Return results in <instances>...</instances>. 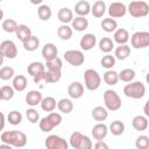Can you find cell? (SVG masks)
<instances>
[{
  "mask_svg": "<svg viewBox=\"0 0 149 149\" xmlns=\"http://www.w3.org/2000/svg\"><path fill=\"white\" fill-rule=\"evenodd\" d=\"M33 78H34V83H36V84H38V83H41V81H44V79H45V70H44L43 72H41V73L34 76Z\"/></svg>",
  "mask_w": 149,
  "mask_h": 149,
  "instance_id": "50",
  "label": "cell"
},
{
  "mask_svg": "<svg viewBox=\"0 0 149 149\" xmlns=\"http://www.w3.org/2000/svg\"><path fill=\"white\" fill-rule=\"evenodd\" d=\"M42 57L45 59V62L47 61H51V59H54V58H56L57 57V55H58V49H57V47L54 44V43H45L44 45H43V48H42Z\"/></svg>",
  "mask_w": 149,
  "mask_h": 149,
  "instance_id": "13",
  "label": "cell"
},
{
  "mask_svg": "<svg viewBox=\"0 0 149 149\" xmlns=\"http://www.w3.org/2000/svg\"><path fill=\"white\" fill-rule=\"evenodd\" d=\"M123 93L132 99H142L146 94V85L142 81H129L123 87Z\"/></svg>",
  "mask_w": 149,
  "mask_h": 149,
  "instance_id": "2",
  "label": "cell"
},
{
  "mask_svg": "<svg viewBox=\"0 0 149 149\" xmlns=\"http://www.w3.org/2000/svg\"><path fill=\"white\" fill-rule=\"evenodd\" d=\"M42 98H43V97H42V93H41L40 91H37V90H31V91H29V92L26 94V102H27V105L34 107V106L40 105Z\"/></svg>",
  "mask_w": 149,
  "mask_h": 149,
  "instance_id": "15",
  "label": "cell"
},
{
  "mask_svg": "<svg viewBox=\"0 0 149 149\" xmlns=\"http://www.w3.org/2000/svg\"><path fill=\"white\" fill-rule=\"evenodd\" d=\"M101 28L102 30H105L106 33H113L116 28H118V22L112 19V17H107V19H104L101 21Z\"/></svg>",
  "mask_w": 149,
  "mask_h": 149,
  "instance_id": "36",
  "label": "cell"
},
{
  "mask_svg": "<svg viewBox=\"0 0 149 149\" xmlns=\"http://www.w3.org/2000/svg\"><path fill=\"white\" fill-rule=\"evenodd\" d=\"M56 107L58 108L59 112H62V113H64V114H69V113H71L72 109H73V104H72V101H71L70 99L63 98V99H61V100L57 102V106H56Z\"/></svg>",
  "mask_w": 149,
  "mask_h": 149,
  "instance_id": "29",
  "label": "cell"
},
{
  "mask_svg": "<svg viewBox=\"0 0 149 149\" xmlns=\"http://www.w3.org/2000/svg\"><path fill=\"white\" fill-rule=\"evenodd\" d=\"M115 62H116V59H115L114 56H112V55H109V54H106V55L101 58L100 64H101L102 68L109 70V69H112V68L115 65Z\"/></svg>",
  "mask_w": 149,
  "mask_h": 149,
  "instance_id": "40",
  "label": "cell"
},
{
  "mask_svg": "<svg viewBox=\"0 0 149 149\" xmlns=\"http://www.w3.org/2000/svg\"><path fill=\"white\" fill-rule=\"evenodd\" d=\"M7 121L13 126H17L22 121V114L19 111H12L7 115Z\"/></svg>",
  "mask_w": 149,
  "mask_h": 149,
  "instance_id": "39",
  "label": "cell"
},
{
  "mask_svg": "<svg viewBox=\"0 0 149 149\" xmlns=\"http://www.w3.org/2000/svg\"><path fill=\"white\" fill-rule=\"evenodd\" d=\"M2 100V98H1V91H0V101Z\"/></svg>",
  "mask_w": 149,
  "mask_h": 149,
  "instance_id": "58",
  "label": "cell"
},
{
  "mask_svg": "<svg viewBox=\"0 0 149 149\" xmlns=\"http://www.w3.org/2000/svg\"><path fill=\"white\" fill-rule=\"evenodd\" d=\"M83 139V134L80 132H73L71 135H70V139H69V143L72 148L74 149H79V144H80V141Z\"/></svg>",
  "mask_w": 149,
  "mask_h": 149,
  "instance_id": "41",
  "label": "cell"
},
{
  "mask_svg": "<svg viewBox=\"0 0 149 149\" xmlns=\"http://www.w3.org/2000/svg\"><path fill=\"white\" fill-rule=\"evenodd\" d=\"M62 77V70H57V69H47L45 70V79L44 83L47 84H54L59 81Z\"/></svg>",
  "mask_w": 149,
  "mask_h": 149,
  "instance_id": "19",
  "label": "cell"
},
{
  "mask_svg": "<svg viewBox=\"0 0 149 149\" xmlns=\"http://www.w3.org/2000/svg\"><path fill=\"white\" fill-rule=\"evenodd\" d=\"M84 83H85V87L88 91H95V90H98L100 87L101 77L95 70L87 69L84 72Z\"/></svg>",
  "mask_w": 149,
  "mask_h": 149,
  "instance_id": "3",
  "label": "cell"
},
{
  "mask_svg": "<svg viewBox=\"0 0 149 149\" xmlns=\"http://www.w3.org/2000/svg\"><path fill=\"white\" fill-rule=\"evenodd\" d=\"M109 132L114 136H119V135L123 134V132H125V123L122 121H120V120L112 121V123L109 125Z\"/></svg>",
  "mask_w": 149,
  "mask_h": 149,
  "instance_id": "35",
  "label": "cell"
},
{
  "mask_svg": "<svg viewBox=\"0 0 149 149\" xmlns=\"http://www.w3.org/2000/svg\"><path fill=\"white\" fill-rule=\"evenodd\" d=\"M22 44H23V48L26 51H35L40 47V40L37 36L31 34L29 37H27L24 41H22Z\"/></svg>",
  "mask_w": 149,
  "mask_h": 149,
  "instance_id": "21",
  "label": "cell"
},
{
  "mask_svg": "<svg viewBox=\"0 0 149 149\" xmlns=\"http://www.w3.org/2000/svg\"><path fill=\"white\" fill-rule=\"evenodd\" d=\"M17 26H19L17 22H16L15 20H13V19H6V20L2 22V24H1L2 29H3L6 33H9V34L15 33L16 29H17Z\"/></svg>",
  "mask_w": 149,
  "mask_h": 149,
  "instance_id": "38",
  "label": "cell"
},
{
  "mask_svg": "<svg viewBox=\"0 0 149 149\" xmlns=\"http://www.w3.org/2000/svg\"><path fill=\"white\" fill-rule=\"evenodd\" d=\"M132 126L137 132H143L148 128V119L146 115H136L132 120Z\"/></svg>",
  "mask_w": 149,
  "mask_h": 149,
  "instance_id": "16",
  "label": "cell"
},
{
  "mask_svg": "<svg viewBox=\"0 0 149 149\" xmlns=\"http://www.w3.org/2000/svg\"><path fill=\"white\" fill-rule=\"evenodd\" d=\"M40 105H41V108L43 111H45V112H52L56 108L57 102H56V100H55L54 97H45V98H42Z\"/></svg>",
  "mask_w": 149,
  "mask_h": 149,
  "instance_id": "28",
  "label": "cell"
},
{
  "mask_svg": "<svg viewBox=\"0 0 149 149\" xmlns=\"http://www.w3.org/2000/svg\"><path fill=\"white\" fill-rule=\"evenodd\" d=\"M127 13V6L123 2H119V1H114L109 5L108 7V15L112 19H119V17H123Z\"/></svg>",
  "mask_w": 149,
  "mask_h": 149,
  "instance_id": "10",
  "label": "cell"
},
{
  "mask_svg": "<svg viewBox=\"0 0 149 149\" xmlns=\"http://www.w3.org/2000/svg\"><path fill=\"white\" fill-rule=\"evenodd\" d=\"M132 47L135 49H143L149 45V33L148 31H136L130 37Z\"/></svg>",
  "mask_w": 149,
  "mask_h": 149,
  "instance_id": "6",
  "label": "cell"
},
{
  "mask_svg": "<svg viewBox=\"0 0 149 149\" xmlns=\"http://www.w3.org/2000/svg\"><path fill=\"white\" fill-rule=\"evenodd\" d=\"M127 12L133 17H144L149 14V5L146 1H132L128 7Z\"/></svg>",
  "mask_w": 149,
  "mask_h": 149,
  "instance_id": "5",
  "label": "cell"
},
{
  "mask_svg": "<svg viewBox=\"0 0 149 149\" xmlns=\"http://www.w3.org/2000/svg\"><path fill=\"white\" fill-rule=\"evenodd\" d=\"M45 70V65L43 64V63H41V62H31L28 66H27V72H28V74H30L31 77H34V76H36V74H38V73H41V72H43Z\"/></svg>",
  "mask_w": 149,
  "mask_h": 149,
  "instance_id": "27",
  "label": "cell"
},
{
  "mask_svg": "<svg viewBox=\"0 0 149 149\" xmlns=\"http://www.w3.org/2000/svg\"><path fill=\"white\" fill-rule=\"evenodd\" d=\"M14 69L12 66H2L0 68V79L1 80H9L14 77Z\"/></svg>",
  "mask_w": 149,
  "mask_h": 149,
  "instance_id": "42",
  "label": "cell"
},
{
  "mask_svg": "<svg viewBox=\"0 0 149 149\" xmlns=\"http://www.w3.org/2000/svg\"><path fill=\"white\" fill-rule=\"evenodd\" d=\"M27 135L19 130H6L1 133V142L8 143L15 148H22L27 144Z\"/></svg>",
  "mask_w": 149,
  "mask_h": 149,
  "instance_id": "1",
  "label": "cell"
},
{
  "mask_svg": "<svg viewBox=\"0 0 149 149\" xmlns=\"http://www.w3.org/2000/svg\"><path fill=\"white\" fill-rule=\"evenodd\" d=\"M113 41L118 44H127V42L129 41V33L127 29L125 28H119L114 30V35H113Z\"/></svg>",
  "mask_w": 149,
  "mask_h": 149,
  "instance_id": "18",
  "label": "cell"
},
{
  "mask_svg": "<svg viewBox=\"0 0 149 149\" xmlns=\"http://www.w3.org/2000/svg\"><path fill=\"white\" fill-rule=\"evenodd\" d=\"M144 114H146V116L149 115V111H148V101H147L146 105H144Z\"/></svg>",
  "mask_w": 149,
  "mask_h": 149,
  "instance_id": "55",
  "label": "cell"
},
{
  "mask_svg": "<svg viewBox=\"0 0 149 149\" xmlns=\"http://www.w3.org/2000/svg\"><path fill=\"white\" fill-rule=\"evenodd\" d=\"M91 133H92V136L94 140H104L107 136L108 127L102 122H98L95 126H93Z\"/></svg>",
  "mask_w": 149,
  "mask_h": 149,
  "instance_id": "14",
  "label": "cell"
},
{
  "mask_svg": "<svg viewBox=\"0 0 149 149\" xmlns=\"http://www.w3.org/2000/svg\"><path fill=\"white\" fill-rule=\"evenodd\" d=\"M118 76H119V80L129 83L133 81V79L135 78V71L133 69H123L118 73Z\"/></svg>",
  "mask_w": 149,
  "mask_h": 149,
  "instance_id": "37",
  "label": "cell"
},
{
  "mask_svg": "<svg viewBox=\"0 0 149 149\" xmlns=\"http://www.w3.org/2000/svg\"><path fill=\"white\" fill-rule=\"evenodd\" d=\"M68 94L72 99H79L84 95V86L80 81H73L68 87Z\"/></svg>",
  "mask_w": 149,
  "mask_h": 149,
  "instance_id": "12",
  "label": "cell"
},
{
  "mask_svg": "<svg viewBox=\"0 0 149 149\" xmlns=\"http://www.w3.org/2000/svg\"><path fill=\"white\" fill-rule=\"evenodd\" d=\"M0 91H1V98H2V100H10V99H13V97H14V88H13V86H9V85H3L1 88H0Z\"/></svg>",
  "mask_w": 149,
  "mask_h": 149,
  "instance_id": "43",
  "label": "cell"
},
{
  "mask_svg": "<svg viewBox=\"0 0 149 149\" xmlns=\"http://www.w3.org/2000/svg\"><path fill=\"white\" fill-rule=\"evenodd\" d=\"M37 15L42 21H48L52 15V10L48 5H40L37 8Z\"/></svg>",
  "mask_w": 149,
  "mask_h": 149,
  "instance_id": "31",
  "label": "cell"
},
{
  "mask_svg": "<svg viewBox=\"0 0 149 149\" xmlns=\"http://www.w3.org/2000/svg\"><path fill=\"white\" fill-rule=\"evenodd\" d=\"M44 146L47 149H68L69 143L58 135H49L45 139Z\"/></svg>",
  "mask_w": 149,
  "mask_h": 149,
  "instance_id": "8",
  "label": "cell"
},
{
  "mask_svg": "<svg viewBox=\"0 0 149 149\" xmlns=\"http://www.w3.org/2000/svg\"><path fill=\"white\" fill-rule=\"evenodd\" d=\"M104 102L107 111H118L121 107V98L114 90H106L104 93Z\"/></svg>",
  "mask_w": 149,
  "mask_h": 149,
  "instance_id": "4",
  "label": "cell"
},
{
  "mask_svg": "<svg viewBox=\"0 0 149 149\" xmlns=\"http://www.w3.org/2000/svg\"><path fill=\"white\" fill-rule=\"evenodd\" d=\"M5 123H6V116H5V114L2 112H0V132L3 130Z\"/></svg>",
  "mask_w": 149,
  "mask_h": 149,
  "instance_id": "52",
  "label": "cell"
},
{
  "mask_svg": "<svg viewBox=\"0 0 149 149\" xmlns=\"http://www.w3.org/2000/svg\"><path fill=\"white\" fill-rule=\"evenodd\" d=\"M0 51L3 55V57L14 59L17 56V48L16 44L10 40H5L0 43Z\"/></svg>",
  "mask_w": 149,
  "mask_h": 149,
  "instance_id": "9",
  "label": "cell"
},
{
  "mask_svg": "<svg viewBox=\"0 0 149 149\" xmlns=\"http://www.w3.org/2000/svg\"><path fill=\"white\" fill-rule=\"evenodd\" d=\"M47 118L49 119V121L51 122V125L54 126V127H57V126H59L61 125V122H62V115L59 114V113H56V112H49V114L47 115Z\"/></svg>",
  "mask_w": 149,
  "mask_h": 149,
  "instance_id": "47",
  "label": "cell"
},
{
  "mask_svg": "<svg viewBox=\"0 0 149 149\" xmlns=\"http://www.w3.org/2000/svg\"><path fill=\"white\" fill-rule=\"evenodd\" d=\"M1 1H2V0H0V2H1Z\"/></svg>",
  "mask_w": 149,
  "mask_h": 149,
  "instance_id": "59",
  "label": "cell"
},
{
  "mask_svg": "<svg viewBox=\"0 0 149 149\" xmlns=\"http://www.w3.org/2000/svg\"><path fill=\"white\" fill-rule=\"evenodd\" d=\"M95 44H97V37L94 34H85L79 41V47L84 51H88L93 49Z\"/></svg>",
  "mask_w": 149,
  "mask_h": 149,
  "instance_id": "11",
  "label": "cell"
},
{
  "mask_svg": "<svg viewBox=\"0 0 149 149\" xmlns=\"http://www.w3.org/2000/svg\"><path fill=\"white\" fill-rule=\"evenodd\" d=\"M74 13L78 16H86L91 13V5L86 0H80L74 5Z\"/></svg>",
  "mask_w": 149,
  "mask_h": 149,
  "instance_id": "17",
  "label": "cell"
},
{
  "mask_svg": "<svg viewBox=\"0 0 149 149\" xmlns=\"http://www.w3.org/2000/svg\"><path fill=\"white\" fill-rule=\"evenodd\" d=\"M33 5H41L43 2V0H29Z\"/></svg>",
  "mask_w": 149,
  "mask_h": 149,
  "instance_id": "54",
  "label": "cell"
},
{
  "mask_svg": "<svg viewBox=\"0 0 149 149\" xmlns=\"http://www.w3.org/2000/svg\"><path fill=\"white\" fill-rule=\"evenodd\" d=\"M38 126H40V129H41L42 132H44V133L51 132V130L55 128V127L51 125V122L49 121V119H48L47 116L42 118V119L38 121Z\"/></svg>",
  "mask_w": 149,
  "mask_h": 149,
  "instance_id": "46",
  "label": "cell"
},
{
  "mask_svg": "<svg viewBox=\"0 0 149 149\" xmlns=\"http://www.w3.org/2000/svg\"><path fill=\"white\" fill-rule=\"evenodd\" d=\"M92 118L98 121V122H102L105 121L107 118H108V111L106 107H102V106H97L92 109Z\"/></svg>",
  "mask_w": 149,
  "mask_h": 149,
  "instance_id": "25",
  "label": "cell"
},
{
  "mask_svg": "<svg viewBox=\"0 0 149 149\" xmlns=\"http://www.w3.org/2000/svg\"><path fill=\"white\" fill-rule=\"evenodd\" d=\"M102 79H104V81H105L107 85H115V84L119 81V76H118V72H116V71L109 69V70H107V71L104 73Z\"/></svg>",
  "mask_w": 149,
  "mask_h": 149,
  "instance_id": "33",
  "label": "cell"
},
{
  "mask_svg": "<svg viewBox=\"0 0 149 149\" xmlns=\"http://www.w3.org/2000/svg\"><path fill=\"white\" fill-rule=\"evenodd\" d=\"M91 13L94 17H102L104 14L106 13V3L102 0H97L92 6H91Z\"/></svg>",
  "mask_w": 149,
  "mask_h": 149,
  "instance_id": "23",
  "label": "cell"
},
{
  "mask_svg": "<svg viewBox=\"0 0 149 149\" xmlns=\"http://www.w3.org/2000/svg\"><path fill=\"white\" fill-rule=\"evenodd\" d=\"M15 35L20 41H24L27 37H29L31 35V29L27 24H19L17 29L15 31Z\"/></svg>",
  "mask_w": 149,
  "mask_h": 149,
  "instance_id": "34",
  "label": "cell"
},
{
  "mask_svg": "<svg viewBox=\"0 0 149 149\" xmlns=\"http://www.w3.org/2000/svg\"><path fill=\"white\" fill-rule=\"evenodd\" d=\"M135 147L137 149H148L149 148V137L147 135H140L135 141Z\"/></svg>",
  "mask_w": 149,
  "mask_h": 149,
  "instance_id": "44",
  "label": "cell"
},
{
  "mask_svg": "<svg viewBox=\"0 0 149 149\" xmlns=\"http://www.w3.org/2000/svg\"><path fill=\"white\" fill-rule=\"evenodd\" d=\"M57 35H58V37H59L61 40L68 41V40H70V38L72 37V28H71L70 26L63 23L62 26L58 27V29H57Z\"/></svg>",
  "mask_w": 149,
  "mask_h": 149,
  "instance_id": "30",
  "label": "cell"
},
{
  "mask_svg": "<svg viewBox=\"0 0 149 149\" xmlns=\"http://www.w3.org/2000/svg\"><path fill=\"white\" fill-rule=\"evenodd\" d=\"M130 55V47L127 45V44H119V47L115 48V51H114V57L115 59H119V61H125L129 57Z\"/></svg>",
  "mask_w": 149,
  "mask_h": 149,
  "instance_id": "22",
  "label": "cell"
},
{
  "mask_svg": "<svg viewBox=\"0 0 149 149\" xmlns=\"http://www.w3.org/2000/svg\"><path fill=\"white\" fill-rule=\"evenodd\" d=\"M64 59L72 66H80L85 62V56L80 50H68L64 52Z\"/></svg>",
  "mask_w": 149,
  "mask_h": 149,
  "instance_id": "7",
  "label": "cell"
},
{
  "mask_svg": "<svg viewBox=\"0 0 149 149\" xmlns=\"http://www.w3.org/2000/svg\"><path fill=\"white\" fill-rule=\"evenodd\" d=\"M3 19V12H2V9H0V21Z\"/></svg>",
  "mask_w": 149,
  "mask_h": 149,
  "instance_id": "57",
  "label": "cell"
},
{
  "mask_svg": "<svg viewBox=\"0 0 149 149\" xmlns=\"http://www.w3.org/2000/svg\"><path fill=\"white\" fill-rule=\"evenodd\" d=\"M92 147H93V143H92L91 139L86 135H83V139L79 144V149H91Z\"/></svg>",
  "mask_w": 149,
  "mask_h": 149,
  "instance_id": "49",
  "label": "cell"
},
{
  "mask_svg": "<svg viewBox=\"0 0 149 149\" xmlns=\"http://www.w3.org/2000/svg\"><path fill=\"white\" fill-rule=\"evenodd\" d=\"M45 66L47 69H57V70H62L63 68V62L59 57H56L51 61H47L45 63Z\"/></svg>",
  "mask_w": 149,
  "mask_h": 149,
  "instance_id": "48",
  "label": "cell"
},
{
  "mask_svg": "<svg viewBox=\"0 0 149 149\" xmlns=\"http://www.w3.org/2000/svg\"><path fill=\"white\" fill-rule=\"evenodd\" d=\"M3 59H5V57H3V55L1 54V51H0V66L2 65V63H3Z\"/></svg>",
  "mask_w": 149,
  "mask_h": 149,
  "instance_id": "56",
  "label": "cell"
},
{
  "mask_svg": "<svg viewBox=\"0 0 149 149\" xmlns=\"http://www.w3.org/2000/svg\"><path fill=\"white\" fill-rule=\"evenodd\" d=\"M26 116H27L28 121L31 122V123H37V122L40 121V114H38V112H37L36 109H34V108H28V109L26 111Z\"/></svg>",
  "mask_w": 149,
  "mask_h": 149,
  "instance_id": "45",
  "label": "cell"
},
{
  "mask_svg": "<svg viewBox=\"0 0 149 149\" xmlns=\"http://www.w3.org/2000/svg\"><path fill=\"white\" fill-rule=\"evenodd\" d=\"M13 88L15 91H19V92H22L27 88V85H28V80L27 78L23 76V74H17V76H14L13 77Z\"/></svg>",
  "mask_w": 149,
  "mask_h": 149,
  "instance_id": "24",
  "label": "cell"
},
{
  "mask_svg": "<svg viewBox=\"0 0 149 149\" xmlns=\"http://www.w3.org/2000/svg\"><path fill=\"white\" fill-rule=\"evenodd\" d=\"M10 148H12V146H10V144H8V143L2 142V143L0 144V149H10Z\"/></svg>",
  "mask_w": 149,
  "mask_h": 149,
  "instance_id": "53",
  "label": "cell"
},
{
  "mask_svg": "<svg viewBox=\"0 0 149 149\" xmlns=\"http://www.w3.org/2000/svg\"><path fill=\"white\" fill-rule=\"evenodd\" d=\"M57 17H58V20H59L62 23L68 24V23L71 22L72 19H73V12H72L70 8H68V7H63V8H61V9L58 10Z\"/></svg>",
  "mask_w": 149,
  "mask_h": 149,
  "instance_id": "26",
  "label": "cell"
},
{
  "mask_svg": "<svg viewBox=\"0 0 149 149\" xmlns=\"http://www.w3.org/2000/svg\"><path fill=\"white\" fill-rule=\"evenodd\" d=\"M114 48V41L109 37H102L99 41V49L105 52V54H109Z\"/></svg>",
  "mask_w": 149,
  "mask_h": 149,
  "instance_id": "32",
  "label": "cell"
},
{
  "mask_svg": "<svg viewBox=\"0 0 149 149\" xmlns=\"http://www.w3.org/2000/svg\"><path fill=\"white\" fill-rule=\"evenodd\" d=\"M94 148L95 149H107L108 148V144L105 143L102 140H97V142L94 144Z\"/></svg>",
  "mask_w": 149,
  "mask_h": 149,
  "instance_id": "51",
  "label": "cell"
},
{
  "mask_svg": "<svg viewBox=\"0 0 149 149\" xmlns=\"http://www.w3.org/2000/svg\"><path fill=\"white\" fill-rule=\"evenodd\" d=\"M72 23V29H74L76 31H84L88 28V21L85 16H76L74 19H72L71 21Z\"/></svg>",
  "mask_w": 149,
  "mask_h": 149,
  "instance_id": "20",
  "label": "cell"
}]
</instances>
